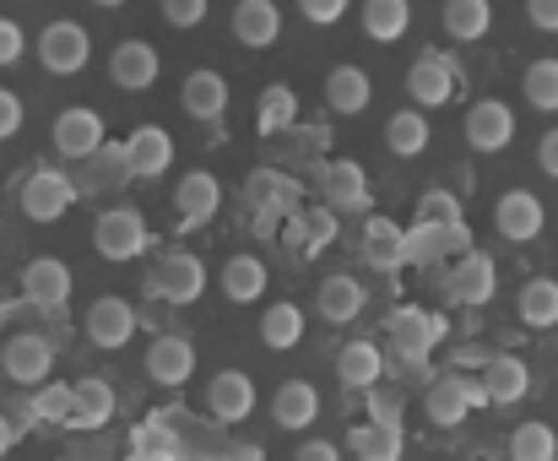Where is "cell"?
<instances>
[{
    "label": "cell",
    "instance_id": "cell-1",
    "mask_svg": "<svg viewBox=\"0 0 558 461\" xmlns=\"http://www.w3.org/2000/svg\"><path fill=\"white\" fill-rule=\"evenodd\" d=\"M483 402H488L483 380H466V375H434L428 391H423V413H428V424H439V429L466 424V413L483 408Z\"/></svg>",
    "mask_w": 558,
    "mask_h": 461
},
{
    "label": "cell",
    "instance_id": "cell-2",
    "mask_svg": "<svg viewBox=\"0 0 558 461\" xmlns=\"http://www.w3.org/2000/svg\"><path fill=\"white\" fill-rule=\"evenodd\" d=\"M87 60H93V38H87L82 22L60 16V22H49V27L38 33V65H44L49 76H76Z\"/></svg>",
    "mask_w": 558,
    "mask_h": 461
},
{
    "label": "cell",
    "instance_id": "cell-3",
    "mask_svg": "<svg viewBox=\"0 0 558 461\" xmlns=\"http://www.w3.org/2000/svg\"><path fill=\"white\" fill-rule=\"evenodd\" d=\"M93 244H98L104 260H136L147 250V218L136 207H109L93 223Z\"/></svg>",
    "mask_w": 558,
    "mask_h": 461
},
{
    "label": "cell",
    "instance_id": "cell-4",
    "mask_svg": "<svg viewBox=\"0 0 558 461\" xmlns=\"http://www.w3.org/2000/svg\"><path fill=\"white\" fill-rule=\"evenodd\" d=\"M543 229H548V213H543V202H537L532 191H505V196L494 202V233H499V239L532 244Z\"/></svg>",
    "mask_w": 558,
    "mask_h": 461
},
{
    "label": "cell",
    "instance_id": "cell-5",
    "mask_svg": "<svg viewBox=\"0 0 558 461\" xmlns=\"http://www.w3.org/2000/svg\"><path fill=\"white\" fill-rule=\"evenodd\" d=\"M407 93H412V104L417 109H439V104H450L456 98V65H450V54H417L412 65H407Z\"/></svg>",
    "mask_w": 558,
    "mask_h": 461
},
{
    "label": "cell",
    "instance_id": "cell-6",
    "mask_svg": "<svg viewBox=\"0 0 558 461\" xmlns=\"http://www.w3.org/2000/svg\"><path fill=\"white\" fill-rule=\"evenodd\" d=\"M461 131H466V147L472 153H505L515 142V114H510V104L483 98V104L466 109V125Z\"/></svg>",
    "mask_w": 558,
    "mask_h": 461
},
{
    "label": "cell",
    "instance_id": "cell-7",
    "mask_svg": "<svg viewBox=\"0 0 558 461\" xmlns=\"http://www.w3.org/2000/svg\"><path fill=\"white\" fill-rule=\"evenodd\" d=\"M104 147V114L87 104H71L54 114V153L60 158H93Z\"/></svg>",
    "mask_w": 558,
    "mask_h": 461
},
{
    "label": "cell",
    "instance_id": "cell-8",
    "mask_svg": "<svg viewBox=\"0 0 558 461\" xmlns=\"http://www.w3.org/2000/svg\"><path fill=\"white\" fill-rule=\"evenodd\" d=\"M439 337H445V315H434V310H396L390 315V342L407 364L428 359L439 348Z\"/></svg>",
    "mask_w": 558,
    "mask_h": 461
},
{
    "label": "cell",
    "instance_id": "cell-9",
    "mask_svg": "<svg viewBox=\"0 0 558 461\" xmlns=\"http://www.w3.org/2000/svg\"><path fill=\"white\" fill-rule=\"evenodd\" d=\"M0 369H5V380H16V386H38V380H49V369H54V348H49L38 331H16V337L0 348Z\"/></svg>",
    "mask_w": 558,
    "mask_h": 461
},
{
    "label": "cell",
    "instance_id": "cell-10",
    "mask_svg": "<svg viewBox=\"0 0 558 461\" xmlns=\"http://www.w3.org/2000/svg\"><path fill=\"white\" fill-rule=\"evenodd\" d=\"M153 293L169 299V304H195L206 293V266L190 255V250H169L153 271Z\"/></svg>",
    "mask_w": 558,
    "mask_h": 461
},
{
    "label": "cell",
    "instance_id": "cell-11",
    "mask_svg": "<svg viewBox=\"0 0 558 461\" xmlns=\"http://www.w3.org/2000/svg\"><path fill=\"white\" fill-rule=\"evenodd\" d=\"M169 163H174V136H169L163 125H136V131L125 136V169H131L136 180H163Z\"/></svg>",
    "mask_w": 558,
    "mask_h": 461
},
{
    "label": "cell",
    "instance_id": "cell-12",
    "mask_svg": "<svg viewBox=\"0 0 558 461\" xmlns=\"http://www.w3.org/2000/svg\"><path fill=\"white\" fill-rule=\"evenodd\" d=\"M71 202H76V185H71L65 174H54V169H38V174L22 185V213H27L33 223H60V218L71 213Z\"/></svg>",
    "mask_w": 558,
    "mask_h": 461
},
{
    "label": "cell",
    "instance_id": "cell-13",
    "mask_svg": "<svg viewBox=\"0 0 558 461\" xmlns=\"http://www.w3.org/2000/svg\"><path fill=\"white\" fill-rule=\"evenodd\" d=\"M109 82H114L120 93H147V87L158 82V49L142 44V38L114 44V49H109Z\"/></svg>",
    "mask_w": 558,
    "mask_h": 461
},
{
    "label": "cell",
    "instance_id": "cell-14",
    "mask_svg": "<svg viewBox=\"0 0 558 461\" xmlns=\"http://www.w3.org/2000/svg\"><path fill=\"white\" fill-rule=\"evenodd\" d=\"M206 413H211L217 424H244V418L255 413V380H250L244 369L211 375V386H206Z\"/></svg>",
    "mask_w": 558,
    "mask_h": 461
},
{
    "label": "cell",
    "instance_id": "cell-15",
    "mask_svg": "<svg viewBox=\"0 0 558 461\" xmlns=\"http://www.w3.org/2000/svg\"><path fill=\"white\" fill-rule=\"evenodd\" d=\"M320 98H326V109L331 114H342V120H353V114H364L374 98V82L364 65H331L326 71V82H320Z\"/></svg>",
    "mask_w": 558,
    "mask_h": 461
},
{
    "label": "cell",
    "instance_id": "cell-16",
    "mask_svg": "<svg viewBox=\"0 0 558 461\" xmlns=\"http://www.w3.org/2000/svg\"><path fill=\"white\" fill-rule=\"evenodd\" d=\"M320 196L331 213H364L369 207V174L353 158H337L320 169Z\"/></svg>",
    "mask_w": 558,
    "mask_h": 461
},
{
    "label": "cell",
    "instance_id": "cell-17",
    "mask_svg": "<svg viewBox=\"0 0 558 461\" xmlns=\"http://www.w3.org/2000/svg\"><path fill=\"white\" fill-rule=\"evenodd\" d=\"M22 299L38 304V310H60L71 299V266L54 260V255H38L22 266Z\"/></svg>",
    "mask_w": 558,
    "mask_h": 461
},
{
    "label": "cell",
    "instance_id": "cell-18",
    "mask_svg": "<svg viewBox=\"0 0 558 461\" xmlns=\"http://www.w3.org/2000/svg\"><path fill=\"white\" fill-rule=\"evenodd\" d=\"M82 331H87L98 348H125V342L136 337V310H131L125 299L104 293V299H93V304H87V320H82Z\"/></svg>",
    "mask_w": 558,
    "mask_h": 461
},
{
    "label": "cell",
    "instance_id": "cell-19",
    "mask_svg": "<svg viewBox=\"0 0 558 461\" xmlns=\"http://www.w3.org/2000/svg\"><path fill=\"white\" fill-rule=\"evenodd\" d=\"M445 288H450V304H488L494 299V260L483 250H461Z\"/></svg>",
    "mask_w": 558,
    "mask_h": 461
},
{
    "label": "cell",
    "instance_id": "cell-20",
    "mask_svg": "<svg viewBox=\"0 0 558 461\" xmlns=\"http://www.w3.org/2000/svg\"><path fill=\"white\" fill-rule=\"evenodd\" d=\"M114 418V386L104 380V375H82L76 386H71V429H104Z\"/></svg>",
    "mask_w": 558,
    "mask_h": 461
},
{
    "label": "cell",
    "instance_id": "cell-21",
    "mask_svg": "<svg viewBox=\"0 0 558 461\" xmlns=\"http://www.w3.org/2000/svg\"><path fill=\"white\" fill-rule=\"evenodd\" d=\"M277 33H282L277 0H239V5H233V38H239L244 49H271Z\"/></svg>",
    "mask_w": 558,
    "mask_h": 461
},
{
    "label": "cell",
    "instance_id": "cell-22",
    "mask_svg": "<svg viewBox=\"0 0 558 461\" xmlns=\"http://www.w3.org/2000/svg\"><path fill=\"white\" fill-rule=\"evenodd\" d=\"M320 418V391L310 386V380H288V386H277V397H271V424L277 429H310Z\"/></svg>",
    "mask_w": 558,
    "mask_h": 461
},
{
    "label": "cell",
    "instance_id": "cell-23",
    "mask_svg": "<svg viewBox=\"0 0 558 461\" xmlns=\"http://www.w3.org/2000/svg\"><path fill=\"white\" fill-rule=\"evenodd\" d=\"M180 104H185L190 120H217V114H228V82H222V71H190L185 87H180Z\"/></svg>",
    "mask_w": 558,
    "mask_h": 461
},
{
    "label": "cell",
    "instance_id": "cell-24",
    "mask_svg": "<svg viewBox=\"0 0 558 461\" xmlns=\"http://www.w3.org/2000/svg\"><path fill=\"white\" fill-rule=\"evenodd\" d=\"M147 375L158 380V386H185L190 375H195V348H190L185 337H158L153 348H147Z\"/></svg>",
    "mask_w": 558,
    "mask_h": 461
},
{
    "label": "cell",
    "instance_id": "cell-25",
    "mask_svg": "<svg viewBox=\"0 0 558 461\" xmlns=\"http://www.w3.org/2000/svg\"><path fill=\"white\" fill-rule=\"evenodd\" d=\"M348 451L359 461H396L407 451V435H401V424H390V418H369V424H359V429L348 435Z\"/></svg>",
    "mask_w": 558,
    "mask_h": 461
},
{
    "label": "cell",
    "instance_id": "cell-26",
    "mask_svg": "<svg viewBox=\"0 0 558 461\" xmlns=\"http://www.w3.org/2000/svg\"><path fill=\"white\" fill-rule=\"evenodd\" d=\"M483 391H488L494 408H510V402H521V397L532 391V369H526L521 359L499 353V359H488V369H483Z\"/></svg>",
    "mask_w": 558,
    "mask_h": 461
},
{
    "label": "cell",
    "instance_id": "cell-27",
    "mask_svg": "<svg viewBox=\"0 0 558 461\" xmlns=\"http://www.w3.org/2000/svg\"><path fill=\"white\" fill-rule=\"evenodd\" d=\"M174 202H180V223H185V229H201V223H211V218H217L222 185H217V180L201 169V174H185V180H180Z\"/></svg>",
    "mask_w": 558,
    "mask_h": 461
},
{
    "label": "cell",
    "instance_id": "cell-28",
    "mask_svg": "<svg viewBox=\"0 0 558 461\" xmlns=\"http://www.w3.org/2000/svg\"><path fill=\"white\" fill-rule=\"evenodd\" d=\"M337 375H342V386H348V391H364V386H374V380L385 375L379 342H364V337L342 342V348H337Z\"/></svg>",
    "mask_w": 558,
    "mask_h": 461
},
{
    "label": "cell",
    "instance_id": "cell-29",
    "mask_svg": "<svg viewBox=\"0 0 558 461\" xmlns=\"http://www.w3.org/2000/svg\"><path fill=\"white\" fill-rule=\"evenodd\" d=\"M364 255L374 271H401L407 266V229H396L390 218H369L364 223Z\"/></svg>",
    "mask_w": 558,
    "mask_h": 461
},
{
    "label": "cell",
    "instance_id": "cell-30",
    "mask_svg": "<svg viewBox=\"0 0 558 461\" xmlns=\"http://www.w3.org/2000/svg\"><path fill=\"white\" fill-rule=\"evenodd\" d=\"M428 142H434V131H428V114L423 109H401V114L385 120V147L396 158H423Z\"/></svg>",
    "mask_w": 558,
    "mask_h": 461
},
{
    "label": "cell",
    "instance_id": "cell-31",
    "mask_svg": "<svg viewBox=\"0 0 558 461\" xmlns=\"http://www.w3.org/2000/svg\"><path fill=\"white\" fill-rule=\"evenodd\" d=\"M315 304H320V315L331 326H348V320L364 315V288H359V277H326L315 288Z\"/></svg>",
    "mask_w": 558,
    "mask_h": 461
},
{
    "label": "cell",
    "instance_id": "cell-32",
    "mask_svg": "<svg viewBox=\"0 0 558 461\" xmlns=\"http://www.w3.org/2000/svg\"><path fill=\"white\" fill-rule=\"evenodd\" d=\"M222 293H228L233 304H255V299L266 293V260H260V255H233V260L222 266Z\"/></svg>",
    "mask_w": 558,
    "mask_h": 461
},
{
    "label": "cell",
    "instance_id": "cell-33",
    "mask_svg": "<svg viewBox=\"0 0 558 461\" xmlns=\"http://www.w3.org/2000/svg\"><path fill=\"white\" fill-rule=\"evenodd\" d=\"M494 27V5L488 0H445V33L456 44H477Z\"/></svg>",
    "mask_w": 558,
    "mask_h": 461
},
{
    "label": "cell",
    "instance_id": "cell-34",
    "mask_svg": "<svg viewBox=\"0 0 558 461\" xmlns=\"http://www.w3.org/2000/svg\"><path fill=\"white\" fill-rule=\"evenodd\" d=\"M515 310H521V320H526V326H537V331L558 326V277H532V282L521 288Z\"/></svg>",
    "mask_w": 558,
    "mask_h": 461
},
{
    "label": "cell",
    "instance_id": "cell-35",
    "mask_svg": "<svg viewBox=\"0 0 558 461\" xmlns=\"http://www.w3.org/2000/svg\"><path fill=\"white\" fill-rule=\"evenodd\" d=\"M260 342L277 348V353L299 348V342H304V310H299V304H271V310L260 315Z\"/></svg>",
    "mask_w": 558,
    "mask_h": 461
},
{
    "label": "cell",
    "instance_id": "cell-36",
    "mask_svg": "<svg viewBox=\"0 0 558 461\" xmlns=\"http://www.w3.org/2000/svg\"><path fill=\"white\" fill-rule=\"evenodd\" d=\"M407 22H412L407 0H364V33L374 44H396L407 33Z\"/></svg>",
    "mask_w": 558,
    "mask_h": 461
},
{
    "label": "cell",
    "instance_id": "cell-37",
    "mask_svg": "<svg viewBox=\"0 0 558 461\" xmlns=\"http://www.w3.org/2000/svg\"><path fill=\"white\" fill-rule=\"evenodd\" d=\"M510 457L515 461H558V435L548 429V424L526 418V424L510 435Z\"/></svg>",
    "mask_w": 558,
    "mask_h": 461
},
{
    "label": "cell",
    "instance_id": "cell-38",
    "mask_svg": "<svg viewBox=\"0 0 558 461\" xmlns=\"http://www.w3.org/2000/svg\"><path fill=\"white\" fill-rule=\"evenodd\" d=\"M521 87H526V104L532 109L558 114V60H532L526 76H521Z\"/></svg>",
    "mask_w": 558,
    "mask_h": 461
},
{
    "label": "cell",
    "instance_id": "cell-39",
    "mask_svg": "<svg viewBox=\"0 0 558 461\" xmlns=\"http://www.w3.org/2000/svg\"><path fill=\"white\" fill-rule=\"evenodd\" d=\"M293 120H299V93L282 87V82L266 87V93H260V131L271 136V131H288Z\"/></svg>",
    "mask_w": 558,
    "mask_h": 461
},
{
    "label": "cell",
    "instance_id": "cell-40",
    "mask_svg": "<svg viewBox=\"0 0 558 461\" xmlns=\"http://www.w3.org/2000/svg\"><path fill=\"white\" fill-rule=\"evenodd\" d=\"M33 418H38V424H65V418H71V386L38 380V391H33Z\"/></svg>",
    "mask_w": 558,
    "mask_h": 461
},
{
    "label": "cell",
    "instance_id": "cell-41",
    "mask_svg": "<svg viewBox=\"0 0 558 461\" xmlns=\"http://www.w3.org/2000/svg\"><path fill=\"white\" fill-rule=\"evenodd\" d=\"M364 397H369V418H390V424H401V413H407V397L379 375L374 386H364Z\"/></svg>",
    "mask_w": 558,
    "mask_h": 461
},
{
    "label": "cell",
    "instance_id": "cell-42",
    "mask_svg": "<svg viewBox=\"0 0 558 461\" xmlns=\"http://www.w3.org/2000/svg\"><path fill=\"white\" fill-rule=\"evenodd\" d=\"M299 233H304V250H310V255H315V250H326V244L337 239V213H331V207L304 213V218H299Z\"/></svg>",
    "mask_w": 558,
    "mask_h": 461
},
{
    "label": "cell",
    "instance_id": "cell-43",
    "mask_svg": "<svg viewBox=\"0 0 558 461\" xmlns=\"http://www.w3.org/2000/svg\"><path fill=\"white\" fill-rule=\"evenodd\" d=\"M417 218H423V223H461V202H456L450 191H428V196L417 202Z\"/></svg>",
    "mask_w": 558,
    "mask_h": 461
},
{
    "label": "cell",
    "instance_id": "cell-44",
    "mask_svg": "<svg viewBox=\"0 0 558 461\" xmlns=\"http://www.w3.org/2000/svg\"><path fill=\"white\" fill-rule=\"evenodd\" d=\"M158 5H163V22L169 27H201L206 11H211V0H158Z\"/></svg>",
    "mask_w": 558,
    "mask_h": 461
},
{
    "label": "cell",
    "instance_id": "cell-45",
    "mask_svg": "<svg viewBox=\"0 0 558 461\" xmlns=\"http://www.w3.org/2000/svg\"><path fill=\"white\" fill-rule=\"evenodd\" d=\"M244 196H250L255 207H282V202H288V185H282L277 174H250Z\"/></svg>",
    "mask_w": 558,
    "mask_h": 461
},
{
    "label": "cell",
    "instance_id": "cell-46",
    "mask_svg": "<svg viewBox=\"0 0 558 461\" xmlns=\"http://www.w3.org/2000/svg\"><path fill=\"white\" fill-rule=\"evenodd\" d=\"M348 5H353V0H299V16L315 22V27H337V22L348 16Z\"/></svg>",
    "mask_w": 558,
    "mask_h": 461
},
{
    "label": "cell",
    "instance_id": "cell-47",
    "mask_svg": "<svg viewBox=\"0 0 558 461\" xmlns=\"http://www.w3.org/2000/svg\"><path fill=\"white\" fill-rule=\"evenodd\" d=\"M27 54V38H22V22L0 16V65H16Z\"/></svg>",
    "mask_w": 558,
    "mask_h": 461
},
{
    "label": "cell",
    "instance_id": "cell-48",
    "mask_svg": "<svg viewBox=\"0 0 558 461\" xmlns=\"http://www.w3.org/2000/svg\"><path fill=\"white\" fill-rule=\"evenodd\" d=\"M22 131V98L11 87H0V142H11Z\"/></svg>",
    "mask_w": 558,
    "mask_h": 461
},
{
    "label": "cell",
    "instance_id": "cell-49",
    "mask_svg": "<svg viewBox=\"0 0 558 461\" xmlns=\"http://www.w3.org/2000/svg\"><path fill=\"white\" fill-rule=\"evenodd\" d=\"M526 16L537 33H558V0H526Z\"/></svg>",
    "mask_w": 558,
    "mask_h": 461
},
{
    "label": "cell",
    "instance_id": "cell-50",
    "mask_svg": "<svg viewBox=\"0 0 558 461\" xmlns=\"http://www.w3.org/2000/svg\"><path fill=\"white\" fill-rule=\"evenodd\" d=\"M537 169H543L548 180H558V125L543 136V142H537Z\"/></svg>",
    "mask_w": 558,
    "mask_h": 461
},
{
    "label": "cell",
    "instance_id": "cell-51",
    "mask_svg": "<svg viewBox=\"0 0 558 461\" xmlns=\"http://www.w3.org/2000/svg\"><path fill=\"white\" fill-rule=\"evenodd\" d=\"M293 457L299 461H337V446H331V440H304Z\"/></svg>",
    "mask_w": 558,
    "mask_h": 461
},
{
    "label": "cell",
    "instance_id": "cell-52",
    "mask_svg": "<svg viewBox=\"0 0 558 461\" xmlns=\"http://www.w3.org/2000/svg\"><path fill=\"white\" fill-rule=\"evenodd\" d=\"M11 440H16V435H11V424H5V418H0V457H5V451H11Z\"/></svg>",
    "mask_w": 558,
    "mask_h": 461
},
{
    "label": "cell",
    "instance_id": "cell-53",
    "mask_svg": "<svg viewBox=\"0 0 558 461\" xmlns=\"http://www.w3.org/2000/svg\"><path fill=\"white\" fill-rule=\"evenodd\" d=\"M93 5H104V11H114V5H125V0H93Z\"/></svg>",
    "mask_w": 558,
    "mask_h": 461
}]
</instances>
